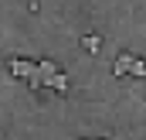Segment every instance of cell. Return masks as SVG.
I'll return each instance as SVG.
<instances>
[{"instance_id":"6da1fadb","label":"cell","mask_w":146,"mask_h":140,"mask_svg":"<svg viewBox=\"0 0 146 140\" xmlns=\"http://www.w3.org/2000/svg\"><path fill=\"white\" fill-rule=\"evenodd\" d=\"M10 72L17 75V79H27V85L31 89H44V72L37 69V65H31V62H24V58H10Z\"/></svg>"},{"instance_id":"7a4b0ae2","label":"cell","mask_w":146,"mask_h":140,"mask_svg":"<svg viewBox=\"0 0 146 140\" xmlns=\"http://www.w3.org/2000/svg\"><path fill=\"white\" fill-rule=\"evenodd\" d=\"M44 89H54L58 96H68V75H65V72H54V75H48Z\"/></svg>"},{"instance_id":"3957f363","label":"cell","mask_w":146,"mask_h":140,"mask_svg":"<svg viewBox=\"0 0 146 140\" xmlns=\"http://www.w3.org/2000/svg\"><path fill=\"white\" fill-rule=\"evenodd\" d=\"M129 69H133V51H122L112 65V75H129Z\"/></svg>"},{"instance_id":"277c9868","label":"cell","mask_w":146,"mask_h":140,"mask_svg":"<svg viewBox=\"0 0 146 140\" xmlns=\"http://www.w3.org/2000/svg\"><path fill=\"white\" fill-rule=\"evenodd\" d=\"M82 44H85V51H88V55H99V48H102L99 34H85V41H82Z\"/></svg>"},{"instance_id":"5b68a950","label":"cell","mask_w":146,"mask_h":140,"mask_svg":"<svg viewBox=\"0 0 146 140\" xmlns=\"http://www.w3.org/2000/svg\"><path fill=\"white\" fill-rule=\"evenodd\" d=\"M129 72H133L136 79H146V62H143V58H133V69H129Z\"/></svg>"},{"instance_id":"8992f818","label":"cell","mask_w":146,"mask_h":140,"mask_svg":"<svg viewBox=\"0 0 146 140\" xmlns=\"http://www.w3.org/2000/svg\"><path fill=\"white\" fill-rule=\"evenodd\" d=\"M37 69L44 72V75H54V72H58V65H54V62H48V58H44V62H37ZM44 82H48V79H44Z\"/></svg>"}]
</instances>
